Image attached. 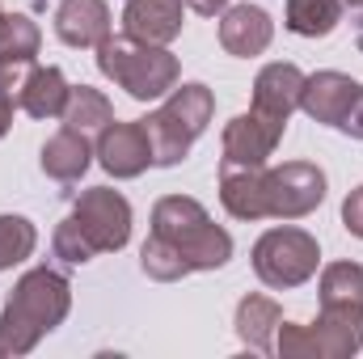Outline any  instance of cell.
<instances>
[{
  "label": "cell",
  "instance_id": "1",
  "mask_svg": "<svg viewBox=\"0 0 363 359\" xmlns=\"http://www.w3.org/2000/svg\"><path fill=\"white\" fill-rule=\"evenodd\" d=\"M233 258V237L211 224L207 207L186 194H165L152 207V233L140 250V267L157 283H174L190 270H220Z\"/></svg>",
  "mask_w": 363,
  "mask_h": 359
},
{
  "label": "cell",
  "instance_id": "2",
  "mask_svg": "<svg viewBox=\"0 0 363 359\" xmlns=\"http://www.w3.org/2000/svg\"><path fill=\"white\" fill-rule=\"evenodd\" d=\"M68 309H72V287L60 270H26L0 309V355H30L68 317Z\"/></svg>",
  "mask_w": 363,
  "mask_h": 359
},
{
  "label": "cell",
  "instance_id": "3",
  "mask_svg": "<svg viewBox=\"0 0 363 359\" xmlns=\"http://www.w3.org/2000/svg\"><path fill=\"white\" fill-rule=\"evenodd\" d=\"M131 237V203L110 190V186H93L77 199L72 216L55 228L51 245H55V258L68 263V267H81L97 254H110V250H123Z\"/></svg>",
  "mask_w": 363,
  "mask_h": 359
},
{
  "label": "cell",
  "instance_id": "4",
  "mask_svg": "<svg viewBox=\"0 0 363 359\" xmlns=\"http://www.w3.org/2000/svg\"><path fill=\"white\" fill-rule=\"evenodd\" d=\"M97 68L135 101H157L178 85V55H169L157 43H140L131 34L106 38L97 47Z\"/></svg>",
  "mask_w": 363,
  "mask_h": 359
},
{
  "label": "cell",
  "instance_id": "5",
  "mask_svg": "<svg viewBox=\"0 0 363 359\" xmlns=\"http://www.w3.org/2000/svg\"><path fill=\"white\" fill-rule=\"evenodd\" d=\"M211 114H216V97L207 85H182V89L174 85L157 114L140 118L152 140V165H178L190 153V144L207 131Z\"/></svg>",
  "mask_w": 363,
  "mask_h": 359
},
{
  "label": "cell",
  "instance_id": "6",
  "mask_svg": "<svg viewBox=\"0 0 363 359\" xmlns=\"http://www.w3.org/2000/svg\"><path fill=\"white\" fill-rule=\"evenodd\" d=\"M317 263H321L317 237H308L304 228H271L254 245V270L274 292L308 283L317 275Z\"/></svg>",
  "mask_w": 363,
  "mask_h": 359
},
{
  "label": "cell",
  "instance_id": "7",
  "mask_svg": "<svg viewBox=\"0 0 363 359\" xmlns=\"http://www.w3.org/2000/svg\"><path fill=\"white\" fill-rule=\"evenodd\" d=\"M300 110L313 123H325L351 140H363V85L342 72H313L304 77Z\"/></svg>",
  "mask_w": 363,
  "mask_h": 359
},
{
  "label": "cell",
  "instance_id": "8",
  "mask_svg": "<svg viewBox=\"0 0 363 359\" xmlns=\"http://www.w3.org/2000/svg\"><path fill=\"white\" fill-rule=\"evenodd\" d=\"M262 194H267V216H274V220H300V216L321 207L325 174L313 161H287V165L262 174Z\"/></svg>",
  "mask_w": 363,
  "mask_h": 359
},
{
  "label": "cell",
  "instance_id": "9",
  "mask_svg": "<svg viewBox=\"0 0 363 359\" xmlns=\"http://www.w3.org/2000/svg\"><path fill=\"white\" fill-rule=\"evenodd\" d=\"M283 131L287 127H279V123L254 114V110L250 114H237L224 127V157H220V165L224 170H262L271 161L274 144L283 140Z\"/></svg>",
  "mask_w": 363,
  "mask_h": 359
},
{
  "label": "cell",
  "instance_id": "10",
  "mask_svg": "<svg viewBox=\"0 0 363 359\" xmlns=\"http://www.w3.org/2000/svg\"><path fill=\"white\" fill-rule=\"evenodd\" d=\"M93 157L101 161V170L110 178H140L152 165V140H148L144 123H110L97 136Z\"/></svg>",
  "mask_w": 363,
  "mask_h": 359
},
{
  "label": "cell",
  "instance_id": "11",
  "mask_svg": "<svg viewBox=\"0 0 363 359\" xmlns=\"http://www.w3.org/2000/svg\"><path fill=\"white\" fill-rule=\"evenodd\" d=\"M274 38V21L267 9L258 4H233L224 9V21H220V47L237 60H254L271 47Z\"/></svg>",
  "mask_w": 363,
  "mask_h": 359
},
{
  "label": "cell",
  "instance_id": "12",
  "mask_svg": "<svg viewBox=\"0 0 363 359\" xmlns=\"http://www.w3.org/2000/svg\"><path fill=\"white\" fill-rule=\"evenodd\" d=\"M300 89H304V72L296 64H267L254 81V114L287 127L291 110L300 106Z\"/></svg>",
  "mask_w": 363,
  "mask_h": 359
},
{
  "label": "cell",
  "instance_id": "13",
  "mask_svg": "<svg viewBox=\"0 0 363 359\" xmlns=\"http://www.w3.org/2000/svg\"><path fill=\"white\" fill-rule=\"evenodd\" d=\"M182 21H186V4L182 0H127L123 9V26L131 38L140 43H174L182 34Z\"/></svg>",
  "mask_w": 363,
  "mask_h": 359
},
{
  "label": "cell",
  "instance_id": "14",
  "mask_svg": "<svg viewBox=\"0 0 363 359\" xmlns=\"http://www.w3.org/2000/svg\"><path fill=\"white\" fill-rule=\"evenodd\" d=\"M55 34L68 47H101L110 38V4L106 0H64L55 9Z\"/></svg>",
  "mask_w": 363,
  "mask_h": 359
},
{
  "label": "cell",
  "instance_id": "15",
  "mask_svg": "<svg viewBox=\"0 0 363 359\" xmlns=\"http://www.w3.org/2000/svg\"><path fill=\"white\" fill-rule=\"evenodd\" d=\"M43 174L55 182H64V186H72V182L85 178V170H89L93 161V140L89 136H81V131H72V127H60L47 144H43Z\"/></svg>",
  "mask_w": 363,
  "mask_h": 359
},
{
  "label": "cell",
  "instance_id": "16",
  "mask_svg": "<svg viewBox=\"0 0 363 359\" xmlns=\"http://www.w3.org/2000/svg\"><path fill=\"white\" fill-rule=\"evenodd\" d=\"M262 170H224L220 165V203L237 220H267V194H262Z\"/></svg>",
  "mask_w": 363,
  "mask_h": 359
},
{
  "label": "cell",
  "instance_id": "17",
  "mask_svg": "<svg viewBox=\"0 0 363 359\" xmlns=\"http://www.w3.org/2000/svg\"><path fill=\"white\" fill-rule=\"evenodd\" d=\"M279 321H283V309L274 304L271 296H245L237 304V338L262 355L274 351V334H279Z\"/></svg>",
  "mask_w": 363,
  "mask_h": 359
},
{
  "label": "cell",
  "instance_id": "18",
  "mask_svg": "<svg viewBox=\"0 0 363 359\" xmlns=\"http://www.w3.org/2000/svg\"><path fill=\"white\" fill-rule=\"evenodd\" d=\"M68 81L60 68H30L26 72V85H21V110L30 118H60L64 114V101H68Z\"/></svg>",
  "mask_w": 363,
  "mask_h": 359
},
{
  "label": "cell",
  "instance_id": "19",
  "mask_svg": "<svg viewBox=\"0 0 363 359\" xmlns=\"http://www.w3.org/2000/svg\"><path fill=\"white\" fill-rule=\"evenodd\" d=\"M60 118H64V127L89 136L93 144H97V136L114 123V106H110L97 89L77 85V89H68V101H64V114H60Z\"/></svg>",
  "mask_w": 363,
  "mask_h": 359
},
{
  "label": "cell",
  "instance_id": "20",
  "mask_svg": "<svg viewBox=\"0 0 363 359\" xmlns=\"http://www.w3.org/2000/svg\"><path fill=\"white\" fill-rule=\"evenodd\" d=\"M342 21V0H287V30L300 38H325Z\"/></svg>",
  "mask_w": 363,
  "mask_h": 359
},
{
  "label": "cell",
  "instance_id": "21",
  "mask_svg": "<svg viewBox=\"0 0 363 359\" xmlns=\"http://www.w3.org/2000/svg\"><path fill=\"white\" fill-rule=\"evenodd\" d=\"M38 43H43V34L26 13L0 17V64H34Z\"/></svg>",
  "mask_w": 363,
  "mask_h": 359
},
{
  "label": "cell",
  "instance_id": "22",
  "mask_svg": "<svg viewBox=\"0 0 363 359\" xmlns=\"http://www.w3.org/2000/svg\"><path fill=\"white\" fill-rule=\"evenodd\" d=\"M363 304V267L359 263H330L321 270V304Z\"/></svg>",
  "mask_w": 363,
  "mask_h": 359
},
{
  "label": "cell",
  "instance_id": "23",
  "mask_svg": "<svg viewBox=\"0 0 363 359\" xmlns=\"http://www.w3.org/2000/svg\"><path fill=\"white\" fill-rule=\"evenodd\" d=\"M34 245H38V233L26 216H0V270L26 263Z\"/></svg>",
  "mask_w": 363,
  "mask_h": 359
},
{
  "label": "cell",
  "instance_id": "24",
  "mask_svg": "<svg viewBox=\"0 0 363 359\" xmlns=\"http://www.w3.org/2000/svg\"><path fill=\"white\" fill-rule=\"evenodd\" d=\"M34 64H0V140L13 127V110L21 101V85H26V72Z\"/></svg>",
  "mask_w": 363,
  "mask_h": 359
},
{
  "label": "cell",
  "instance_id": "25",
  "mask_svg": "<svg viewBox=\"0 0 363 359\" xmlns=\"http://www.w3.org/2000/svg\"><path fill=\"white\" fill-rule=\"evenodd\" d=\"M342 224H347L351 237H359L363 241V186L347 194V203H342Z\"/></svg>",
  "mask_w": 363,
  "mask_h": 359
},
{
  "label": "cell",
  "instance_id": "26",
  "mask_svg": "<svg viewBox=\"0 0 363 359\" xmlns=\"http://www.w3.org/2000/svg\"><path fill=\"white\" fill-rule=\"evenodd\" d=\"M186 9H194L199 17H216V13H224L228 9V0H182Z\"/></svg>",
  "mask_w": 363,
  "mask_h": 359
},
{
  "label": "cell",
  "instance_id": "27",
  "mask_svg": "<svg viewBox=\"0 0 363 359\" xmlns=\"http://www.w3.org/2000/svg\"><path fill=\"white\" fill-rule=\"evenodd\" d=\"M342 4L351 9V17H355V21H359V26H363V0H342Z\"/></svg>",
  "mask_w": 363,
  "mask_h": 359
},
{
  "label": "cell",
  "instance_id": "28",
  "mask_svg": "<svg viewBox=\"0 0 363 359\" xmlns=\"http://www.w3.org/2000/svg\"><path fill=\"white\" fill-rule=\"evenodd\" d=\"M0 17H4V9H0Z\"/></svg>",
  "mask_w": 363,
  "mask_h": 359
}]
</instances>
